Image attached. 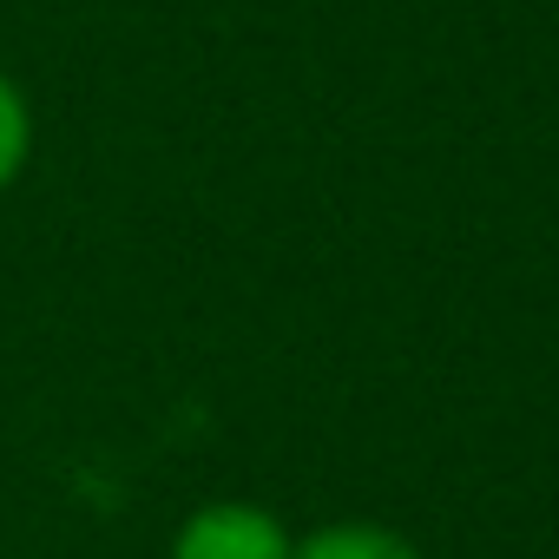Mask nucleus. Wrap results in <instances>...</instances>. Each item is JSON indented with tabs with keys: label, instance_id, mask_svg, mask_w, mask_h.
Returning a JSON list of instances; mask_svg holds the SVG:
<instances>
[{
	"label": "nucleus",
	"instance_id": "nucleus-3",
	"mask_svg": "<svg viewBox=\"0 0 559 559\" xmlns=\"http://www.w3.org/2000/svg\"><path fill=\"white\" fill-rule=\"evenodd\" d=\"M27 152H34V106L8 80V67H0V198H8L14 178L27 171Z\"/></svg>",
	"mask_w": 559,
	"mask_h": 559
},
{
	"label": "nucleus",
	"instance_id": "nucleus-2",
	"mask_svg": "<svg viewBox=\"0 0 559 559\" xmlns=\"http://www.w3.org/2000/svg\"><path fill=\"white\" fill-rule=\"evenodd\" d=\"M290 559H428L415 539H402L395 526H376V520H336V526H317L310 539H297Z\"/></svg>",
	"mask_w": 559,
	"mask_h": 559
},
{
	"label": "nucleus",
	"instance_id": "nucleus-1",
	"mask_svg": "<svg viewBox=\"0 0 559 559\" xmlns=\"http://www.w3.org/2000/svg\"><path fill=\"white\" fill-rule=\"evenodd\" d=\"M297 539L257 500H204L178 520L171 559H290Z\"/></svg>",
	"mask_w": 559,
	"mask_h": 559
}]
</instances>
